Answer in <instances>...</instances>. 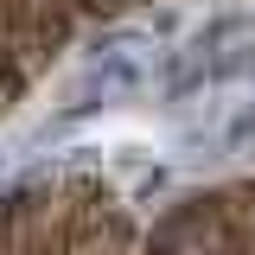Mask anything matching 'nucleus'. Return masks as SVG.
Listing matches in <instances>:
<instances>
[{
  "instance_id": "f257e3e1",
  "label": "nucleus",
  "mask_w": 255,
  "mask_h": 255,
  "mask_svg": "<svg viewBox=\"0 0 255 255\" xmlns=\"http://www.w3.org/2000/svg\"><path fill=\"white\" fill-rule=\"evenodd\" d=\"M147 64H153L147 38H109V45H96V58H90V90H102V96L134 90L147 77Z\"/></svg>"
}]
</instances>
